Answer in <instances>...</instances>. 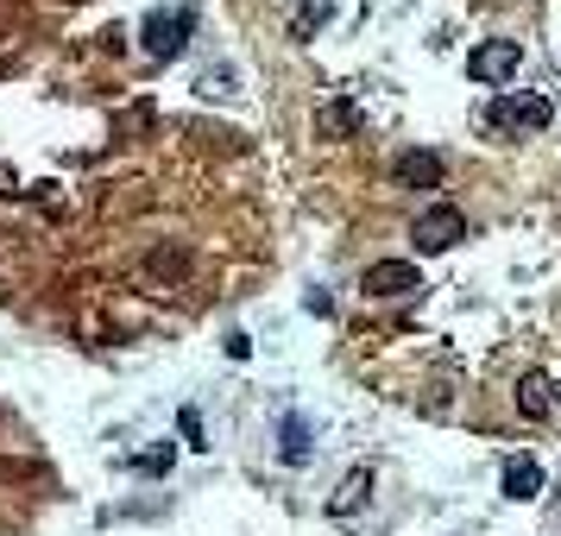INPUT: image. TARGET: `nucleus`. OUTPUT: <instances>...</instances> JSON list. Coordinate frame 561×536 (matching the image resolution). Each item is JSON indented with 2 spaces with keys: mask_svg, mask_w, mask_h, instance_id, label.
<instances>
[{
  "mask_svg": "<svg viewBox=\"0 0 561 536\" xmlns=\"http://www.w3.org/2000/svg\"><path fill=\"white\" fill-rule=\"evenodd\" d=\"M454 240H467V215L461 209H423L416 215V246H423V253H448V246H454Z\"/></svg>",
  "mask_w": 561,
  "mask_h": 536,
  "instance_id": "nucleus-2",
  "label": "nucleus"
},
{
  "mask_svg": "<svg viewBox=\"0 0 561 536\" xmlns=\"http://www.w3.org/2000/svg\"><path fill=\"white\" fill-rule=\"evenodd\" d=\"M284 461H291V467H303V461H309V429H303V423H284Z\"/></svg>",
  "mask_w": 561,
  "mask_h": 536,
  "instance_id": "nucleus-10",
  "label": "nucleus"
},
{
  "mask_svg": "<svg viewBox=\"0 0 561 536\" xmlns=\"http://www.w3.org/2000/svg\"><path fill=\"white\" fill-rule=\"evenodd\" d=\"M322 126H328V133H354L359 114L347 108V101H334V108H322Z\"/></svg>",
  "mask_w": 561,
  "mask_h": 536,
  "instance_id": "nucleus-11",
  "label": "nucleus"
},
{
  "mask_svg": "<svg viewBox=\"0 0 561 536\" xmlns=\"http://www.w3.org/2000/svg\"><path fill=\"white\" fill-rule=\"evenodd\" d=\"M190 26H196V13H190V7H171V13H151L146 20V51L151 58H178L183 51V38H190Z\"/></svg>",
  "mask_w": 561,
  "mask_h": 536,
  "instance_id": "nucleus-1",
  "label": "nucleus"
},
{
  "mask_svg": "<svg viewBox=\"0 0 561 536\" xmlns=\"http://www.w3.org/2000/svg\"><path fill=\"white\" fill-rule=\"evenodd\" d=\"M366 492H373V479H366V474H347V486L334 492V517H347V511H354Z\"/></svg>",
  "mask_w": 561,
  "mask_h": 536,
  "instance_id": "nucleus-9",
  "label": "nucleus"
},
{
  "mask_svg": "<svg viewBox=\"0 0 561 536\" xmlns=\"http://www.w3.org/2000/svg\"><path fill=\"white\" fill-rule=\"evenodd\" d=\"M366 291L373 297H411V291H423V278H416L411 259H379V266H366Z\"/></svg>",
  "mask_w": 561,
  "mask_h": 536,
  "instance_id": "nucleus-5",
  "label": "nucleus"
},
{
  "mask_svg": "<svg viewBox=\"0 0 561 536\" xmlns=\"http://www.w3.org/2000/svg\"><path fill=\"white\" fill-rule=\"evenodd\" d=\"M504 492H511V499H536V492H542V467H536L530 454H517V461L504 467Z\"/></svg>",
  "mask_w": 561,
  "mask_h": 536,
  "instance_id": "nucleus-7",
  "label": "nucleus"
},
{
  "mask_svg": "<svg viewBox=\"0 0 561 536\" xmlns=\"http://www.w3.org/2000/svg\"><path fill=\"white\" fill-rule=\"evenodd\" d=\"M517 45H511V38H492V45H479V51H473L467 58V76L473 83H511V76H517Z\"/></svg>",
  "mask_w": 561,
  "mask_h": 536,
  "instance_id": "nucleus-3",
  "label": "nucleus"
},
{
  "mask_svg": "<svg viewBox=\"0 0 561 536\" xmlns=\"http://www.w3.org/2000/svg\"><path fill=\"white\" fill-rule=\"evenodd\" d=\"M398 178L404 183H436L442 178V158H436V151H404V158H398Z\"/></svg>",
  "mask_w": 561,
  "mask_h": 536,
  "instance_id": "nucleus-8",
  "label": "nucleus"
},
{
  "mask_svg": "<svg viewBox=\"0 0 561 536\" xmlns=\"http://www.w3.org/2000/svg\"><path fill=\"white\" fill-rule=\"evenodd\" d=\"M549 404H556V379L549 373H524L517 379V411L524 417H549Z\"/></svg>",
  "mask_w": 561,
  "mask_h": 536,
  "instance_id": "nucleus-6",
  "label": "nucleus"
},
{
  "mask_svg": "<svg viewBox=\"0 0 561 536\" xmlns=\"http://www.w3.org/2000/svg\"><path fill=\"white\" fill-rule=\"evenodd\" d=\"M492 120L511 126V133H542L549 126V101L542 95H499L492 101Z\"/></svg>",
  "mask_w": 561,
  "mask_h": 536,
  "instance_id": "nucleus-4",
  "label": "nucleus"
}]
</instances>
